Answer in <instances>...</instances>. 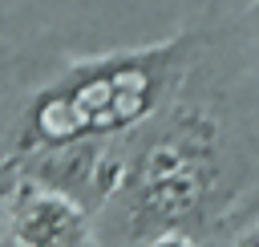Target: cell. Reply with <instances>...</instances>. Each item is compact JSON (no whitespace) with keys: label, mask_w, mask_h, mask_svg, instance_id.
Instances as JSON below:
<instances>
[{"label":"cell","mask_w":259,"mask_h":247,"mask_svg":"<svg viewBox=\"0 0 259 247\" xmlns=\"http://www.w3.org/2000/svg\"><path fill=\"white\" fill-rule=\"evenodd\" d=\"M219 130L202 113H182L150 138L121 170V231L138 243H182L219 194Z\"/></svg>","instance_id":"6da1fadb"},{"label":"cell","mask_w":259,"mask_h":247,"mask_svg":"<svg viewBox=\"0 0 259 247\" xmlns=\"http://www.w3.org/2000/svg\"><path fill=\"white\" fill-rule=\"evenodd\" d=\"M170 61H174V49H150V53L85 65L61 77L32 101L24 142H36V150L101 142L142 121L150 109H158Z\"/></svg>","instance_id":"7a4b0ae2"},{"label":"cell","mask_w":259,"mask_h":247,"mask_svg":"<svg viewBox=\"0 0 259 247\" xmlns=\"http://www.w3.org/2000/svg\"><path fill=\"white\" fill-rule=\"evenodd\" d=\"M89 235L85 202L49 190L40 182H24L4 207V243L8 247H81Z\"/></svg>","instance_id":"3957f363"},{"label":"cell","mask_w":259,"mask_h":247,"mask_svg":"<svg viewBox=\"0 0 259 247\" xmlns=\"http://www.w3.org/2000/svg\"><path fill=\"white\" fill-rule=\"evenodd\" d=\"M231 247H259V215H255V219H251V223L231 239Z\"/></svg>","instance_id":"277c9868"},{"label":"cell","mask_w":259,"mask_h":247,"mask_svg":"<svg viewBox=\"0 0 259 247\" xmlns=\"http://www.w3.org/2000/svg\"><path fill=\"white\" fill-rule=\"evenodd\" d=\"M251 24H255V36H259V0H251Z\"/></svg>","instance_id":"5b68a950"},{"label":"cell","mask_w":259,"mask_h":247,"mask_svg":"<svg viewBox=\"0 0 259 247\" xmlns=\"http://www.w3.org/2000/svg\"><path fill=\"white\" fill-rule=\"evenodd\" d=\"M0 32H4V16H0Z\"/></svg>","instance_id":"8992f818"}]
</instances>
